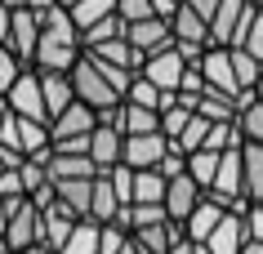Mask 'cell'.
<instances>
[{
	"label": "cell",
	"mask_w": 263,
	"mask_h": 254,
	"mask_svg": "<svg viewBox=\"0 0 263 254\" xmlns=\"http://www.w3.org/2000/svg\"><path fill=\"white\" fill-rule=\"evenodd\" d=\"M71 89H76V103H85V107H94L98 116L103 112H111V107H121V94L107 85V76L98 71V63L89 54H81V63L71 67Z\"/></svg>",
	"instance_id": "obj_1"
},
{
	"label": "cell",
	"mask_w": 263,
	"mask_h": 254,
	"mask_svg": "<svg viewBox=\"0 0 263 254\" xmlns=\"http://www.w3.org/2000/svg\"><path fill=\"white\" fill-rule=\"evenodd\" d=\"M9 250L23 254L31 245H41V205L31 197H9V227H5Z\"/></svg>",
	"instance_id": "obj_2"
},
{
	"label": "cell",
	"mask_w": 263,
	"mask_h": 254,
	"mask_svg": "<svg viewBox=\"0 0 263 254\" xmlns=\"http://www.w3.org/2000/svg\"><path fill=\"white\" fill-rule=\"evenodd\" d=\"M5 103H9L18 116L45 121V125H49V107H45V89H41V71H36V67H27L23 76H18V85L5 94Z\"/></svg>",
	"instance_id": "obj_3"
},
{
	"label": "cell",
	"mask_w": 263,
	"mask_h": 254,
	"mask_svg": "<svg viewBox=\"0 0 263 254\" xmlns=\"http://www.w3.org/2000/svg\"><path fill=\"white\" fill-rule=\"evenodd\" d=\"M201 201H205V187L196 183L192 174L170 179V187H165V214H170V223H187Z\"/></svg>",
	"instance_id": "obj_4"
},
{
	"label": "cell",
	"mask_w": 263,
	"mask_h": 254,
	"mask_svg": "<svg viewBox=\"0 0 263 254\" xmlns=\"http://www.w3.org/2000/svg\"><path fill=\"white\" fill-rule=\"evenodd\" d=\"M201 76H205V89H214V94H228V99L241 94V81H236V67H232V49H210L201 58Z\"/></svg>",
	"instance_id": "obj_5"
},
{
	"label": "cell",
	"mask_w": 263,
	"mask_h": 254,
	"mask_svg": "<svg viewBox=\"0 0 263 254\" xmlns=\"http://www.w3.org/2000/svg\"><path fill=\"white\" fill-rule=\"evenodd\" d=\"M246 241H250L246 210H228V214H223V223L214 227V237L201 245V254H241V250H246Z\"/></svg>",
	"instance_id": "obj_6"
},
{
	"label": "cell",
	"mask_w": 263,
	"mask_h": 254,
	"mask_svg": "<svg viewBox=\"0 0 263 254\" xmlns=\"http://www.w3.org/2000/svg\"><path fill=\"white\" fill-rule=\"evenodd\" d=\"M125 41L134 45L143 58H152L161 49H174V27H170V18H147V23H134L125 31Z\"/></svg>",
	"instance_id": "obj_7"
},
{
	"label": "cell",
	"mask_w": 263,
	"mask_h": 254,
	"mask_svg": "<svg viewBox=\"0 0 263 254\" xmlns=\"http://www.w3.org/2000/svg\"><path fill=\"white\" fill-rule=\"evenodd\" d=\"M183 71H187V63H183L179 49H161V54H152L147 63H143V76H147L156 89H165V94H179Z\"/></svg>",
	"instance_id": "obj_8"
},
{
	"label": "cell",
	"mask_w": 263,
	"mask_h": 254,
	"mask_svg": "<svg viewBox=\"0 0 263 254\" xmlns=\"http://www.w3.org/2000/svg\"><path fill=\"white\" fill-rule=\"evenodd\" d=\"M9 49L18 54L23 67L36 63V49H41V18L31 9H14V31H9Z\"/></svg>",
	"instance_id": "obj_9"
},
{
	"label": "cell",
	"mask_w": 263,
	"mask_h": 254,
	"mask_svg": "<svg viewBox=\"0 0 263 254\" xmlns=\"http://www.w3.org/2000/svg\"><path fill=\"white\" fill-rule=\"evenodd\" d=\"M76 214L63 205V201H54V205H45L41 210V245H49V250H63L67 245V237L76 232Z\"/></svg>",
	"instance_id": "obj_10"
},
{
	"label": "cell",
	"mask_w": 263,
	"mask_h": 254,
	"mask_svg": "<svg viewBox=\"0 0 263 254\" xmlns=\"http://www.w3.org/2000/svg\"><path fill=\"white\" fill-rule=\"evenodd\" d=\"M89 161L98 165V174H103V169H116L125 161V134L116 125H98L94 134H89Z\"/></svg>",
	"instance_id": "obj_11"
},
{
	"label": "cell",
	"mask_w": 263,
	"mask_h": 254,
	"mask_svg": "<svg viewBox=\"0 0 263 254\" xmlns=\"http://www.w3.org/2000/svg\"><path fill=\"white\" fill-rule=\"evenodd\" d=\"M165 152H170L165 134H134V139H125V165L129 169H156Z\"/></svg>",
	"instance_id": "obj_12"
},
{
	"label": "cell",
	"mask_w": 263,
	"mask_h": 254,
	"mask_svg": "<svg viewBox=\"0 0 263 254\" xmlns=\"http://www.w3.org/2000/svg\"><path fill=\"white\" fill-rule=\"evenodd\" d=\"M94 129H98V112H94V107H85V103H71L63 116L49 121L54 143H63V139H85V134H94Z\"/></svg>",
	"instance_id": "obj_13"
},
{
	"label": "cell",
	"mask_w": 263,
	"mask_h": 254,
	"mask_svg": "<svg viewBox=\"0 0 263 254\" xmlns=\"http://www.w3.org/2000/svg\"><path fill=\"white\" fill-rule=\"evenodd\" d=\"M246 9H250V0H223L214 23H210V49H232V36L246 18Z\"/></svg>",
	"instance_id": "obj_14"
},
{
	"label": "cell",
	"mask_w": 263,
	"mask_h": 254,
	"mask_svg": "<svg viewBox=\"0 0 263 254\" xmlns=\"http://www.w3.org/2000/svg\"><path fill=\"white\" fill-rule=\"evenodd\" d=\"M81 45H63V41H49V36H41V49H36V63L31 67L36 71H71L76 63H81Z\"/></svg>",
	"instance_id": "obj_15"
},
{
	"label": "cell",
	"mask_w": 263,
	"mask_h": 254,
	"mask_svg": "<svg viewBox=\"0 0 263 254\" xmlns=\"http://www.w3.org/2000/svg\"><path fill=\"white\" fill-rule=\"evenodd\" d=\"M111 125L121 129L125 139H134V134H161V112H152V107H139V103H121Z\"/></svg>",
	"instance_id": "obj_16"
},
{
	"label": "cell",
	"mask_w": 263,
	"mask_h": 254,
	"mask_svg": "<svg viewBox=\"0 0 263 254\" xmlns=\"http://www.w3.org/2000/svg\"><path fill=\"white\" fill-rule=\"evenodd\" d=\"M41 89H45V107H49V121L63 116L76 103V89H71V71H41Z\"/></svg>",
	"instance_id": "obj_17"
},
{
	"label": "cell",
	"mask_w": 263,
	"mask_h": 254,
	"mask_svg": "<svg viewBox=\"0 0 263 254\" xmlns=\"http://www.w3.org/2000/svg\"><path fill=\"white\" fill-rule=\"evenodd\" d=\"M94 179H98V174H94ZM94 179H54L58 201H63L76 219H89V205H94Z\"/></svg>",
	"instance_id": "obj_18"
},
{
	"label": "cell",
	"mask_w": 263,
	"mask_h": 254,
	"mask_svg": "<svg viewBox=\"0 0 263 254\" xmlns=\"http://www.w3.org/2000/svg\"><path fill=\"white\" fill-rule=\"evenodd\" d=\"M223 214H228V210H223L219 201H210V197H205V201H201V205L192 210V219L183 223V232H187V241H196V245H205V241L214 237V227L223 223Z\"/></svg>",
	"instance_id": "obj_19"
},
{
	"label": "cell",
	"mask_w": 263,
	"mask_h": 254,
	"mask_svg": "<svg viewBox=\"0 0 263 254\" xmlns=\"http://www.w3.org/2000/svg\"><path fill=\"white\" fill-rule=\"evenodd\" d=\"M85 54H94L98 63H111V67H125V71H143V63H147V58H143L134 45L125 41V36H121V41L98 45V49H85Z\"/></svg>",
	"instance_id": "obj_20"
},
{
	"label": "cell",
	"mask_w": 263,
	"mask_h": 254,
	"mask_svg": "<svg viewBox=\"0 0 263 254\" xmlns=\"http://www.w3.org/2000/svg\"><path fill=\"white\" fill-rule=\"evenodd\" d=\"M121 197H116V187H111L107 174H98L94 179V205H89V219L94 223H116V214H121Z\"/></svg>",
	"instance_id": "obj_21"
},
{
	"label": "cell",
	"mask_w": 263,
	"mask_h": 254,
	"mask_svg": "<svg viewBox=\"0 0 263 254\" xmlns=\"http://www.w3.org/2000/svg\"><path fill=\"white\" fill-rule=\"evenodd\" d=\"M170 179L161 169H134V205H165Z\"/></svg>",
	"instance_id": "obj_22"
},
{
	"label": "cell",
	"mask_w": 263,
	"mask_h": 254,
	"mask_svg": "<svg viewBox=\"0 0 263 254\" xmlns=\"http://www.w3.org/2000/svg\"><path fill=\"white\" fill-rule=\"evenodd\" d=\"M241 156H246V201L263 205V143H246Z\"/></svg>",
	"instance_id": "obj_23"
},
{
	"label": "cell",
	"mask_w": 263,
	"mask_h": 254,
	"mask_svg": "<svg viewBox=\"0 0 263 254\" xmlns=\"http://www.w3.org/2000/svg\"><path fill=\"white\" fill-rule=\"evenodd\" d=\"M98 245H103V223L81 219V223H76V232L67 237V245H63L58 254H98Z\"/></svg>",
	"instance_id": "obj_24"
},
{
	"label": "cell",
	"mask_w": 263,
	"mask_h": 254,
	"mask_svg": "<svg viewBox=\"0 0 263 254\" xmlns=\"http://www.w3.org/2000/svg\"><path fill=\"white\" fill-rule=\"evenodd\" d=\"M170 27H174V41H192V45H210V23L205 18H196L187 5H183L179 14L170 18Z\"/></svg>",
	"instance_id": "obj_25"
},
{
	"label": "cell",
	"mask_w": 263,
	"mask_h": 254,
	"mask_svg": "<svg viewBox=\"0 0 263 254\" xmlns=\"http://www.w3.org/2000/svg\"><path fill=\"white\" fill-rule=\"evenodd\" d=\"M125 31H129V27H125V18L111 14V18H103V23H94V27L81 31V49H98V45H107V41H121Z\"/></svg>",
	"instance_id": "obj_26"
},
{
	"label": "cell",
	"mask_w": 263,
	"mask_h": 254,
	"mask_svg": "<svg viewBox=\"0 0 263 254\" xmlns=\"http://www.w3.org/2000/svg\"><path fill=\"white\" fill-rule=\"evenodd\" d=\"M98 165L89 161V156H63L54 152V161H49V179H94Z\"/></svg>",
	"instance_id": "obj_27"
},
{
	"label": "cell",
	"mask_w": 263,
	"mask_h": 254,
	"mask_svg": "<svg viewBox=\"0 0 263 254\" xmlns=\"http://www.w3.org/2000/svg\"><path fill=\"white\" fill-rule=\"evenodd\" d=\"M210 129H214V121H205V116L196 112L192 121H187V129H183L179 139H170V143H179V152H201V147H205V139H210Z\"/></svg>",
	"instance_id": "obj_28"
},
{
	"label": "cell",
	"mask_w": 263,
	"mask_h": 254,
	"mask_svg": "<svg viewBox=\"0 0 263 254\" xmlns=\"http://www.w3.org/2000/svg\"><path fill=\"white\" fill-rule=\"evenodd\" d=\"M116 14V0H81V5H71V18H76V27H94V23H103V18Z\"/></svg>",
	"instance_id": "obj_29"
},
{
	"label": "cell",
	"mask_w": 263,
	"mask_h": 254,
	"mask_svg": "<svg viewBox=\"0 0 263 254\" xmlns=\"http://www.w3.org/2000/svg\"><path fill=\"white\" fill-rule=\"evenodd\" d=\"M219 156H223V152H205V147L187 156V174H192L205 192H210V183H214V174H219Z\"/></svg>",
	"instance_id": "obj_30"
},
{
	"label": "cell",
	"mask_w": 263,
	"mask_h": 254,
	"mask_svg": "<svg viewBox=\"0 0 263 254\" xmlns=\"http://www.w3.org/2000/svg\"><path fill=\"white\" fill-rule=\"evenodd\" d=\"M232 67H236V81H241V89H254V85H259V76H263V63L250 54V49H241V45L232 49Z\"/></svg>",
	"instance_id": "obj_31"
},
{
	"label": "cell",
	"mask_w": 263,
	"mask_h": 254,
	"mask_svg": "<svg viewBox=\"0 0 263 254\" xmlns=\"http://www.w3.org/2000/svg\"><path fill=\"white\" fill-rule=\"evenodd\" d=\"M161 99H165V89H156L143 71H139V81L129 85V94H125V103H139V107H152V112H161Z\"/></svg>",
	"instance_id": "obj_32"
},
{
	"label": "cell",
	"mask_w": 263,
	"mask_h": 254,
	"mask_svg": "<svg viewBox=\"0 0 263 254\" xmlns=\"http://www.w3.org/2000/svg\"><path fill=\"white\" fill-rule=\"evenodd\" d=\"M18 174H23V187H27V197H41L45 187H54V179H49V165H41V161H23V169H18Z\"/></svg>",
	"instance_id": "obj_33"
},
{
	"label": "cell",
	"mask_w": 263,
	"mask_h": 254,
	"mask_svg": "<svg viewBox=\"0 0 263 254\" xmlns=\"http://www.w3.org/2000/svg\"><path fill=\"white\" fill-rule=\"evenodd\" d=\"M23 71H27V67L18 63V54L9 49V45H0V99L18 85V76H23Z\"/></svg>",
	"instance_id": "obj_34"
},
{
	"label": "cell",
	"mask_w": 263,
	"mask_h": 254,
	"mask_svg": "<svg viewBox=\"0 0 263 254\" xmlns=\"http://www.w3.org/2000/svg\"><path fill=\"white\" fill-rule=\"evenodd\" d=\"M192 107H183V103H174V107H165V112H161V134H165V139H179L183 129H187V121H192Z\"/></svg>",
	"instance_id": "obj_35"
},
{
	"label": "cell",
	"mask_w": 263,
	"mask_h": 254,
	"mask_svg": "<svg viewBox=\"0 0 263 254\" xmlns=\"http://www.w3.org/2000/svg\"><path fill=\"white\" fill-rule=\"evenodd\" d=\"M116 14L125 18V27H134V23L156 18V9H152V0H116Z\"/></svg>",
	"instance_id": "obj_36"
},
{
	"label": "cell",
	"mask_w": 263,
	"mask_h": 254,
	"mask_svg": "<svg viewBox=\"0 0 263 254\" xmlns=\"http://www.w3.org/2000/svg\"><path fill=\"white\" fill-rule=\"evenodd\" d=\"M236 125H241V134H246V143H263V99L254 103V107H246Z\"/></svg>",
	"instance_id": "obj_37"
},
{
	"label": "cell",
	"mask_w": 263,
	"mask_h": 254,
	"mask_svg": "<svg viewBox=\"0 0 263 254\" xmlns=\"http://www.w3.org/2000/svg\"><path fill=\"white\" fill-rule=\"evenodd\" d=\"M161 174H165V179H183V174H187V152H179V143H170V152L161 156Z\"/></svg>",
	"instance_id": "obj_38"
},
{
	"label": "cell",
	"mask_w": 263,
	"mask_h": 254,
	"mask_svg": "<svg viewBox=\"0 0 263 254\" xmlns=\"http://www.w3.org/2000/svg\"><path fill=\"white\" fill-rule=\"evenodd\" d=\"M125 241H129V232L121 223H103V245H98V254H121Z\"/></svg>",
	"instance_id": "obj_39"
},
{
	"label": "cell",
	"mask_w": 263,
	"mask_h": 254,
	"mask_svg": "<svg viewBox=\"0 0 263 254\" xmlns=\"http://www.w3.org/2000/svg\"><path fill=\"white\" fill-rule=\"evenodd\" d=\"M0 197H27V187H23V174H18V169L0 174Z\"/></svg>",
	"instance_id": "obj_40"
},
{
	"label": "cell",
	"mask_w": 263,
	"mask_h": 254,
	"mask_svg": "<svg viewBox=\"0 0 263 254\" xmlns=\"http://www.w3.org/2000/svg\"><path fill=\"white\" fill-rule=\"evenodd\" d=\"M246 232L250 241H263V205H246Z\"/></svg>",
	"instance_id": "obj_41"
},
{
	"label": "cell",
	"mask_w": 263,
	"mask_h": 254,
	"mask_svg": "<svg viewBox=\"0 0 263 254\" xmlns=\"http://www.w3.org/2000/svg\"><path fill=\"white\" fill-rule=\"evenodd\" d=\"M183 5H187V9H192L196 18H205V23H214V14H219V5H223V0H183Z\"/></svg>",
	"instance_id": "obj_42"
},
{
	"label": "cell",
	"mask_w": 263,
	"mask_h": 254,
	"mask_svg": "<svg viewBox=\"0 0 263 254\" xmlns=\"http://www.w3.org/2000/svg\"><path fill=\"white\" fill-rule=\"evenodd\" d=\"M23 161H27V156L18 152V147H5V143H0V174H9V169H23Z\"/></svg>",
	"instance_id": "obj_43"
},
{
	"label": "cell",
	"mask_w": 263,
	"mask_h": 254,
	"mask_svg": "<svg viewBox=\"0 0 263 254\" xmlns=\"http://www.w3.org/2000/svg\"><path fill=\"white\" fill-rule=\"evenodd\" d=\"M241 49H250V54H254V58L263 63V9H259V23H254V31H250V41L241 45Z\"/></svg>",
	"instance_id": "obj_44"
},
{
	"label": "cell",
	"mask_w": 263,
	"mask_h": 254,
	"mask_svg": "<svg viewBox=\"0 0 263 254\" xmlns=\"http://www.w3.org/2000/svg\"><path fill=\"white\" fill-rule=\"evenodd\" d=\"M152 9H156V18H174L183 9V0H152Z\"/></svg>",
	"instance_id": "obj_45"
},
{
	"label": "cell",
	"mask_w": 263,
	"mask_h": 254,
	"mask_svg": "<svg viewBox=\"0 0 263 254\" xmlns=\"http://www.w3.org/2000/svg\"><path fill=\"white\" fill-rule=\"evenodd\" d=\"M9 31H14V9L0 5V45H9Z\"/></svg>",
	"instance_id": "obj_46"
},
{
	"label": "cell",
	"mask_w": 263,
	"mask_h": 254,
	"mask_svg": "<svg viewBox=\"0 0 263 254\" xmlns=\"http://www.w3.org/2000/svg\"><path fill=\"white\" fill-rule=\"evenodd\" d=\"M58 0H23V9H31V14H45V9H54Z\"/></svg>",
	"instance_id": "obj_47"
},
{
	"label": "cell",
	"mask_w": 263,
	"mask_h": 254,
	"mask_svg": "<svg viewBox=\"0 0 263 254\" xmlns=\"http://www.w3.org/2000/svg\"><path fill=\"white\" fill-rule=\"evenodd\" d=\"M9 227V197H0V232Z\"/></svg>",
	"instance_id": "obj_48"
},
{
	"label": "cell",
	"mask_w": 263,
	"mask_h": 254,
	"mask_svg": "<svg viewBox=\"0 0 263 254\" xmlns=\"http://www.w3.org/2000/svg\"><path fill=\"white\" fill-rule=\"evenodd\" d=\"M121 254H147V250H143V245H139V241H134V237H129V241H125V250Z\"/></svg>",
	"instance_id": "obj_49"
},
{
	"label": "cell",
	"mask_w": 263,
	"mask_h": 254,
	"mask_svg": "<svg viewBox=\"0 0 263 254\" xmlns=\"http://www.w3.org/2000/svg\"><path fill=\"white\" fill-rule=\"evenodd\" d=\"M241 254H263V241H246V250Z\"/></svg>",
	"instance_id": "obj_50"
},
{
	"label": "cell",
	"mask_w": 263,
	"mask_h": 254,
	"mask_svg": "<svg viewBox=\"0 0 263 254\" xmlns=\"http://www.w3.org/2000/svg\"><path fill=\"white\" fill-rule=\"evenodd\" d=\"M23 254H58V250H49V245H31V250H23Z\"/></svg>",
	"instance_id": "obj_51"
},
{
	"label": "cell",
	"mask_w": 263,
	"mask_h": 254,
	"mask_svg": "<svg viewBox=\"0 0 263 254\" xmlns=\"http://www.w3.org/2000/svg\"><path fill=\"white\" fill-rule=\"evenodd\" d=\"M0 5H5V9H23V0H0Z\"/></svg>",
	"instance_id": "obj_52"
},
{
	"label": "cell",
	"mask_w": 263,
	"mask_h": 254,
	"mask_svg": "<svg viewBox=\"0 0 263 254\" xmlns=\"http://www.w3.org/2000/svg\"><path fill=\"white\" fill-rule=\"evenodd\" d=\"M0 254H14V250H9V241H5V232H0Z\"/></svg>",
	"instance_id": "obj_53"
},
{
	"label": "cell",
	"mask_w": 263,
	"mask_h": 254,
	"mask_svg": "<svg viewBox=\"0 0 263 254\" xmlns=\"http://www.w3.org/2000/svg\"><path fill=\"white\" fill-rule=\"evenodd\" d=\"M254 94H259V99H263V76H259V85H254Z\"/></svg>",
	"instance_id": "obj_54"
},
{
	"label": "cell",
	"mask_w": 263,
	"mask_h": 254,
	"mask_svg": "<svg viewBox=\"0 0 263 254\" xmlns=\"http://www.w3.org/2000/svg\"><path fill=\"white\" fill-rule=\"evenodd\" d=\"M58 5H67V9H71V5H81V0H58Z\"/></svg>",
	"instance_id": "obj_55"
},
{
	"label": "cell",
	"mask_w": 263,
	"mask_h": 254,
	"mask_svg": "<svg viewBox=\"0 0 263 254\" xmlns=\"http://www.w3.org/2000/svg\"><path fill=\"white\" fill-rule=\"evenodd\" d=\"M0 107H5V99H0Z\"/></svg>",
	"instance_id": "obj_56"
}]
</instances>
